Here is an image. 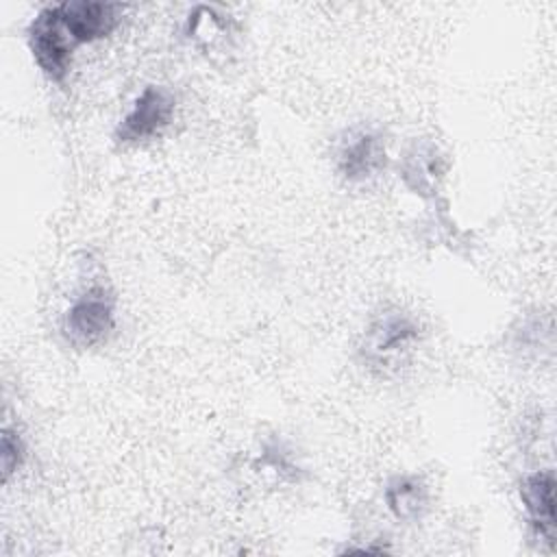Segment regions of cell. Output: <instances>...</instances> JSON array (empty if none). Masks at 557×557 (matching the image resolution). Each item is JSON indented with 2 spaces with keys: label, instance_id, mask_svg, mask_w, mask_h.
I'll use <instances>...</instances> for the list:
<instances>
[{
  "label": "cell",
  "instance_id": "cell-1",
  "mask_svg": "<svg viewBox=\"0 0 557 557\" xmlns=\"http://www.w3.org/2000/svg\"><path fill=\"white\" fill-rule=\"evenodd\" d=\"M420 339V322L398 307H387L368 322L359 355L368 368L387 372L403 366L418 350Z\"/></svg>",
  "mask_w": 557,
  "mask_h": 557
},
{
  "label": "cell",
  "instance_id": "cell-2",
  "mask_svg": "<svg viewBox=\"0 0 557 557\" xmlns=\"http://www.w3.org/2000/svg\"><path fill=\"white\" fill-rule=\"evenodd\" d=\"M115 329V298L104 285L85 287L61 315V335L74 348H94Z\"/></svg>",
  "mask_w": 557,
  "mask_h": 557
},
{
  "label": "cell",
  "instance_id": "cell-3",
  "mask_svg": "<svg viewBox=\"0 0 557 557\" xmlns=\"http://www.w3.org/2000/svg\"><path fill=\"white\" fill-rule=\"evenodd\" d=\"M26 44L28 50L37 63V67L54 83H63V78L70 72L72 54L76 50L74 41L65 33L57 7L48 4L44 7L26 30Z\"/></svg>",
  "mask_w": 557,
  "mask_h": 557
},
{
  "label": "cell",
  "instance_id": "cell-4",
  "mask_svg": "<svg viewBox=\"0 0 557 557\" xmlns=\"http://www.w3.org/2000/svg\"><path fill=\"white\" fill-rule=\"evenodd\" d=\"M176 111L174 94L161 85H148L135 98L128 113L117 124L113 139L122 146H133L159 135L170 126Z\"/></svg>",
  "mask_w": 557,
  "mask_h": 557
},
{
  "label": "cell",
  "instance_id": "cell-5",
  "mask_svg": "<svg viewBox=\"0 0 557 557\" xmlns=\"http://www.w3.org/2000/svg\"><path fill=\"white\" fill-rule=\"evenodd\" d=\"M337 172L348 183H363L374 178L385 168V141L374 128H352L339 141L335 152Z\"/></svg>",
  "mask_w": 557,
  "mask_h": 557
},
{
  "label": "cell",
  "instance_id": "cell-6",
  "mask_svg": "<svg viewBox=\"0 0 557 557\" xmlns=\"http://www.w3.org/2000/svg\"><path fill=\"white\" fill-rule=\"evenodd\" d=\"M54 7L65 33L76 48L104 39L117 26L122 13V7L115 2L96 0H67Z\"/></svg>",
  "mask_w": 557,
  "mask_h": 557
},
{
  "label": "cell",
  "instance_id": "cell-7",
  "mask_svg": "<svg viewBox=\"0 0 557 557\" xmlns=\"http://www.w3.org/2000/svg\"><path fill=\"white\" fill-rule=\"evenodd\" d=\"M520 500L542 540H555V472L550 468L527 474L520 483Z\"/></svg>",
  "mask_w": 557,
  "mask_h": 557
},
{
  "label": "cell",
  "instance_id": "cell-8",
  "mask_svg": "<svg viewBox=\"0 0 557 557\" xmlns=\"http://www.w3.org/2000/svg\"><path fill=\"white\" fill-rule=\"evenodd\" d=\"M383 498L392 516L403 522H416L429 509V487L416 474L392 476L385 485Z\"/></svg>",
  "mask_w": 557,
  "mask_h": 557
},
{
  "label": "cell",
  "instance_id": "cell-9",
  "mask_svg": "<svg viewBox=\"0 0 557 557\" xmlns=\"http://www.w3.org/2000/svg\"><path fill=\"white\" fill-rule=\"evenodd\" d=\"M437 176V157L431 146L413 148V152L407 154L403 165V178L407 185L416 191H431L435 187Z\"/></svg>",
  "mask_w": 557,
  "mask_h": 557
},
{
  "label": "cell",
  "instance_id": "cell-10",
  "mask_svg": "<svg viewBox=\"0 0 557 557\" xmlns=\"http://www.w3.org/2000/svg\"><path fill=\"white\" fill-rule=\"evenodd\" d=\"M26 457V446L17 429L4 426L2 429V442H0V463H2V481H9L11 474L22 468Z\"/></svg>",
  "mask_w": 557,
  "mask_h": 557
}]
</instances>
